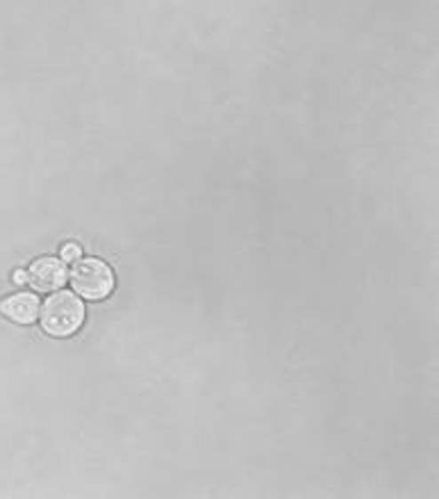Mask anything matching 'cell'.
<instances>
[{"instance_id": "7a4b0ae2", "label": "cell", "mask_w": 439, "mask_h": 499, "mask_svg": "<svg viewBox=\"0 0 439 499\" xmlns=\"http://www.w3.org/2000/svg\"><path fill=\"white\" fill-rule=\"evenodd\" d=\"M71 286L80 297L89 302H100L112 294L114 274L108 262L99 258H78L71 270Z\"/></svg>"}, {"instance_id": "277c9868", "label": "cell", "mask_w": 439, "mask_h": 499, "mask_svg": "<svg viewBox=\"0 0 439 499\" xmlns=\"http://www.w3.org/2000/svg\"><path fill=\"white\" fill-rule=\"evenodd\" d=\"M39 297L30 294V292H19V294H12V297L3 299L0 303V312L5 315L7 319L16 324H32L39 315Z\"/></svg>"}, {"instance_id": "6da1fadb", "label": "cell", "mask_w": 439, "mask_h": 499, "mask_svg": "<svg viewBox=\"0 0 439 499\" xmlns=\"http://www.w3.org/2000/svg\"><path fill=\"white\" fill-rule=\"evenodd\" d=\"M39 315H42V326L48 335L68 338L83 326L84 306L71 292H57L44 302Z\"/></svg>"}, {"instance_id": "8992f818", "label": "cell", "mask_w": 439, "mask_h": 499, "mask_svg": "<svg viewBox=\"0 0 439 499\" xmlns=\"http://www.w3.org/2000/svg\"><path fill=\"white\" fill-rule=\"evenodd\" d=\"M12 278H14L16 286H23V283H28V271L16 270V271H14V276H12Z\"/></svg>"}, {"instance_id": "3957f363", "label": "cell", "mask_w": 439, "mask_h": 499, "mask_svg": "<svg viewBox=\"0 0 439 499\" xmlns=\"http://www.w3.org/2000/svg\"><path fill=\"white\" fill-rule=\"evenodd\" d=\"M67 281V267H64V262L60 258H39V261L32 262L30 271H28V283L36 292L60 290Z\"/></svg>"}, {"instance_id": "5b68a950", "label": "cell", "mask_w": 439, "mask_h": 499, "mask_svg": "<svg viewBox=\"0 0 439 499\" xmlns=\"http://www.w3.org/2000/svg\"><path fill=\"white\" fill-rule=\"evenodd\" d=\"M83 255V249H80L78 245H67L62 249V261H67V262H76Z\"/></svg>"}]
</instances>
